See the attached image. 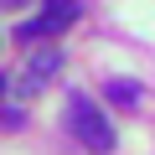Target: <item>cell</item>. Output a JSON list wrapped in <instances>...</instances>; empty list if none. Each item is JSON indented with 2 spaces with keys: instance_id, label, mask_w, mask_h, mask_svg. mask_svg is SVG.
I'll return each instance as SVG.
<instances>
[{
  "instance_id": "cell-1",
  "label": "cell",
  "mask_w": 155,
  "mask_h": 155,
  "mask_svg": "<svg viewBox=\"0 0 155 155\" xmlns=\"http://www.w3.org/2000/svg\"><path fill=\"white\" fill-rule=\"evenodd\" d=\"M67 129L83 140L88 150H98V155L114 150V124L104 119V109H98L88 93H72V98H67Z\"/></svg>"
},
{
  "instance_id": "cell-2",
  "label": "cell",
  "mask_w": 155,
  "mask_h": 155,
  "mask_svg": "<svg viewBox=\"0 0 155 155\" xmlns=\"http://www.w3.org/2000/svg\"><path fill=\"white\" fill-rule=\"evenodd\" d=\"M72 21H78V0H47V11H41L47 31H67Z\"/></svg>"
},
{
  "instance_id": "cell-3",
  "label": "cell",
  "mask_w": 155,
  "mask_h": 155,
  "mask_svg": "<svg viewBox=\"0 0 155 155\" xmlns=\"http://www.w3.org/2000/svg\"><path fill=\"white\" fill-rule=\"evenodd\" d=\"M57 67H62V52H52V47H47V52H36V57H31V83H47Z\"/></svg>"
},
{
  "instance_id": "cell-4",
  "label": "cell",
  "mask_w": 155,
  "mask_h": 155,
  "mask_svg": "<svg viewBox=\"0 0 155 155\" xmlns=\"http://www.w3.org/2000/svg\"><path fill=\"white\" fill-rule=\"evenodd\" d=\"M109 98H114V104H124V109H140L145 88H140V83H124V78H114V83H109Z\"/></svg>"
},
{
  "instance_id": "cell-5",
  "label": "cell",
  "mask_w": 155,
  "mask_h": 155,
  "mask_svg": "<svg viewBox=\"0 0 155 155\" xmlns=\"http://www.w3.org/2000/svg\"><path fill=\"white\" fill-rule=\"evenodd\" d=\"M5 5H21V0H5Z\"/></svg>"
}]
</instances>
